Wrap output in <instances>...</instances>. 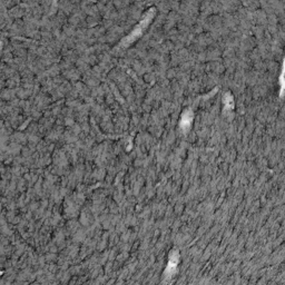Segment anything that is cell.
<instances>
[{
  "label": "cell",
  "mask_w": 285,
  "mask_h": 285,
  "mask_svg": "<svg viewBox=\"0 0 285 285\" xmlns=\"http://www.w3.org/2000/svg\"><path fill=\"white\" fill-rule=\"evenodd\" d=\"M193 121V115L192 113H185L184 115H183L182 119H180V127L182 128H188L189 125H191V123H192Z\"/></svg>",
  "instance_id": "1"
},
{
  "label": "cell",
  "mask_w": 285,
  "mask_h": 285,
  "mask_svg": "<svg viewBox=\"0 0 285 285\" xmlns=\"http://www.w3.org/2000/svg\"><path fill=\"white\" fill-rule=\"evenodd\" d=\"M224 105H225V107H227V108H232V107H233V99H232V96L226 95V97L224 98Z\"/></svg>",
  "instance_id": "2"
}]
</instances>
